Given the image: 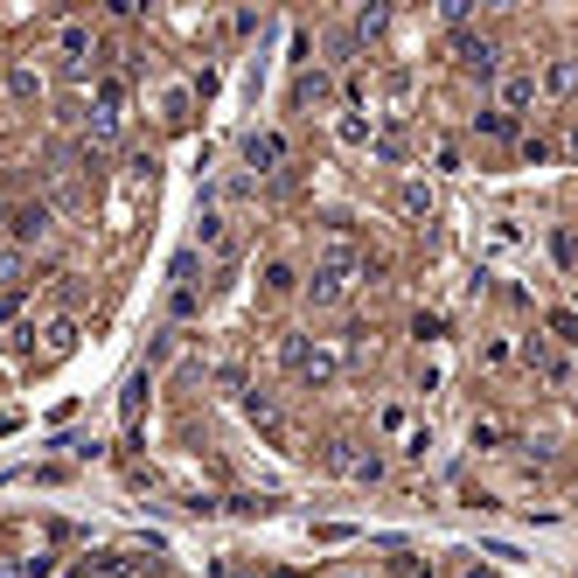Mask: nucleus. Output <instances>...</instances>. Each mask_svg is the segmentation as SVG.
<instances>
[{"mask_svg":"<svg viewBox=\"0 0 578 578\" xmlns=\"http://www.w3.org/2000/svg\"><path fill=\"white\" fill-rule=\"evenodd\" d=\"M195 244H203V251H223V216H203V223H195Z\"/></svg>","mask_w":578,"mask_h":578,"instance_id":"16","label":"nucleus"},{"mask_svg":"<svg viewBox=\"0 0 578 578\" xmlns=\"http://www.w3.org/2000/svg\"><path fill=\"white\" fill-rule=\"evenodd\" d=\"M453 56H460V63H467V70H474L481 84H488V77L501 70V50L488 42V35H453Z\"/></svg>","mask_w":578,"mask_h":578,"instance_id":"3","label":"nucleus"},{"mask_svg":"<svg viewBox=\"0 0 578 578\" xmlns=\"http://www.w3.org/2000/svg\"><path fill=\"white\" fill-rule=\"evenodd\" d=\"M321 98H328V77H321V70H307V77H300V105H321Z\"/></svg>","mask_w":578,"mask_h":578,"instance_id":"17","label":"nucleus"},{"mask_svg":"<svg viewBox=\"0 0 578 578\" xmlns=\"http://www.w3.org/2000/svg\"><path fill=\"white\" fill-rule=\"evenodd\" d=\"M307 300H314V307H335V300H342V265H321L314 279H307Z\"/></svg>","mask_w":578,"mask_h":578,"instance_id":"8","label":"nucleus"},{"mask_svg":"<svg viewBox=\"0 0 578 578\" xmlns=\"http://www.w3.org/2000/svg\"><path fill=\"white\" fill-rule=\"evenodd\" d=\"M140 397H147V369H140V376L126 384V397H119V411H126V425H140Z\"/></svg>","mask_w":578,"mask_h":578,"instance_id":"14","label":"nucleus"},{"mask_svg":"<svg viewBox=\"0 0 578 578\" xmlns=\"http://www.w3.org/2000/svg\"><path fill=\"white\" fill-rule=\"evenodd\" d=\"M279 356H286L293 376H328V356H321V348H307L300 335H286V348H279Z\"/></svg>","mask_w":578,"mask_h":578,"instance_id":"7","label":"nucleus"},{"mask_svg":"<svg viewBox=\"0 0 578 578\" xmlns=\"http://www.w3.org/2000/svg\"><path fill=\"white\" fill-rule=\"evenodd\" d=\"M397 210H404V216H432V188L404 182V188H397Z\"/></svg>","mask_w":578,"mask_h":578,"instance_id":"12","label":"nucleus"},{"mask_svg":"<svg viewBox=\"0 0 578 578\" xmlns=\"http://www.w3.org/2000/svg\"><path fill=\"white\" fill-rule=\"evenodd\" d=\"M70 342H77V328H70V321H56V328H50V356H63Z\"/></svg>","mask_w":578,"mask_h":578,"instance_id":"20","label":"nucleus"},{"mask_svg":"<svg viewBox=\"0 0 578 578\" xmlns=\"http://www.w3.org/2000/svg\"><path fill=\"white\" fill-rule=\"evenodd\" d=\"M0 286H22V251H0Z\"/></svg>","mask_w":578,"mask_h":578,"instance_id":"19","label":"nucleus"},{"mask_svg":"<svg viewBox=\"0 0 578 578\" xmlns=\"http://www.w3.org/2000/svg\"><path fill=\"white\" fill-rule=\"evenodd\" d=\"M529 105H537V70H509V77H501V112L516 119V112H529Z\"/></svg>","mask_w":578,"mask_h":578,"instance_id":"6","label":"nucleus"},{"mask_svg":"<svg viewBox=\"0 0 578 578\" xmlns=\"http://www.w3.org/2000/svg\"><path fill=\"white\" fill-rule=\"evenodd\" d=\"M7 98H14V105H35V98H42V77H35V70H7Z\"/></svg>","mask_w":578,"mask_h":578,"instance_id":"10","label":"nucleus"},{"mask_svg":"<svg viewBox=\"0 0 578 578\" xmlns=\"http://www.w3.org/2000/svg\"><path fill=\"white\" fill-rule=\"evenodd\" d=\"M50 223H56L50 203H22V210L7 216V237H14V244L28 251V244H50Z\"/></svg>","mask_w":578,"mask_h":578,"instance_id":"2","label":"nucleus"},{"mask_svg":"<svg viewBox=\"0 0 578 578\" xmlns=\"http://www.w3.org/2000/svg\"><path fill=\"white\" fill-rule=\"evenodd\" d=\"M474 132L481 140H516V119L509 112H474Z\"/></svg>","mask_w":578,"mask_h":578,"instance_id":"11","label":"nucleus"},{"mask_svg":"<svg viewBox=\"0 0 578 578\" xmlns=\"http://www.w3.org/2000/svg\"><path fill=\"white\" fill-rule=\"evenodd\" d=\"M551 328H557V335H564V342L578 348V321H572V314H551Z\"/></svg>","mask_w":578,"mask_h":578,"instance_id":"21","label":"nucleus"},{"mask_svg":"<svg viewBox=\"0 0 578 578\" xmlns=\"http://www.w3.org/2000/svg\"><path fill=\"white\" fill-rule=\"evenodd\" d=\"M529 363L544 369V376H551V384H572V363H564V356H557V348H544V342H529Z\"/></svg>","mask_w":578,"mask_h":578,"instance_id":"9","label":"nucleus"},{"mask_svg":"<svg viewBox=\"0 0 578 578\" xmlns=\"http://www.w3.org/2000/svg\"><path fill=\"white\" fill-rule=\"evenodd\" d=\"M56 50L70 56V70H84V63L98 56V35H91L84 22H63V28H56Z\"/></svg>","mask_w":578,"mask_h":578,"instance_id":"4","label":"nucleus"},{"mask_svg":"<svg viewBox=\"0 0 578 578\" xmlns=\"http://www.w3.org/2000/svg\"><path fill=\"white\" fill-rule=\"evenodd\" d=\"M537 91H544V98H572L578 91V56H551L544 77H537Z\"/></svg>","mask_w":578,"mask_h":578,"instance_id":"5","label":"nucleus"},{"mask_svg":"<svg viewBox=\"0 0 578 578\" xmlns=\"http://www.w3.org/2000/svg\"><path fill=\"white\" fill-rule=\"evenodd\" d=\"M244 167H251V175H279V167H286V132H251V140H244Z\"/></svg>","mask_w":578,"mask_h":578,"instance_id":"1","label":"nucleus"},{"mask_svg":"<svg viewBox=\"0 0 578 578\" xmlns=\"http://www.w3.org/2000/svg\"><path fill=\"white\" fill-rule=\"evenodd\" d=\"M98 105L119 119V112H126V77H98Z\"/></svg>","mask_w":578,"mask_h":578,"instance_id":"13","label":"nucleus"},{"mask_svg":"<svg viewBox=\"0 0 578 578\" xmlns=\"http://www.w3.org/2000/svg\"><path fill=\"white\" fill-rule=\"evenodd\" d=\"M551 251H557V265H564V272H578V230H557Z\"/></svg>","mask_w":578,"mask_h":578,"instance_id":"15","label":"nucleus"},{"mask_svg":"<svg viewBox=\"0 0 578 578\" xmlns=\"http://www.w3.org/2000/svg\"><path fill=\"white\" fill-rule=\"evenodd\" d=\"M384 22H391L384 7H363V14H356V35H384Z\"/></svg>","mask_w":578,"mask_h":578,"instance_id":"18","label":"nucleus"},{"mask_svg":"<svg viewBox=\"0 0 578 578\" xmlns=\"http://www.w3.org/2000/svg\"><path fill=\"white\" fill-rule=\"evenodd\" d=\"M7 216H14V210H7V203H0V223H7Z\"/></svg>","mask_w":578,"mask_h":578,"instance_id":"22","label":"nucleus"}]
</instances>
